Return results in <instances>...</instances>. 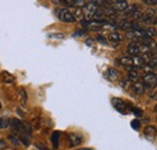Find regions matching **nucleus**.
Instances as JSON below:
<instances>
[{
	"instance_id": "423d86ee",
	"label": "nucleus",
	"mask_w": 157,
	"mask_h": 150,
	"mask_svg": "<svg viewBox=\"0 0 157 150\" xmlns=\"http://www.w3.org/2000/svg\"><path fill=\"white\" fill-rule=\"evenodd\" d=\"M155 16H156V11H155L153 9H149V10L143 14V18H142V19H143L145 23H153Z\"/></svg>"
},
{
	"instance_id": "c85d7f7f",
	"label": "nucleus",
	"mask_w": 157,
	"mask_h": 150,
	"mask_svg": "<svg viewBox=\"0 0 157 150\" xmlns=\"http://www.w3.org/2000/svg\"><path fill=\"white\" fill-rule=\"evenodd\" d=\"M131 109H132L133 113H134L135 115H138V117H140V115H142V113H143V112H142L140 109H139V108H134V107H132Z\"/></svg>"
},
{
	"instance_id": "20e7f679",
	"label": "nucleus",
	"mask_w": 157,
	"mask_h": 150,
	"mask_svg": "<svg viewBox=\"0 0 157 150\" xmlns=\"http://www.w3.org/2000/svg\"><path fill=\"white\" fill-rule=\"evenodd\" d=\"M143 81L145 83L146 87H155L157 85V74L155 73H145Z\"/></svg>"
},
{
	"instance_id": "aec40b11",
	"label": "nucleus",
	"mask_w": 157,
	"mask_h": 150,
	"mask_svg": "<svg viewBox=\"0 0 157 150\" xmlns=\"http://www.w3.org/2000/svg\"><path fill=\"white\" fill-rule=\"evenodd\" d=\"M51 141H52V144H53L55 148L58 146V141H59V132H58V131H55V132L52 133Z\"/></svg>"
},
{
	"instance_id": "1a4fd4ad",
	"label": "nucleus",
	"mask_w": 157,
	"mask_h": 150,
	"mask_svg": "<svg viewBox=\"0 0 157 150\" xmlns=\"http://www.w3.org/2000/svg\"><path fill=\"white\" fill-rule=\"evenodd\" d=\"M127 77L131 82H137L139 79V73L134 67L131 66V67H128V76Z\"/></svg>"
},
{
	"instance_id": "f257e3e1",
	"label": "nucleus",
	"mask_w": 157,
	"mask_h": 150,
	"mask_svg": "<svg viewBox=\"0 0 157 150\" xmlns=\"http://www.w3.org/2000/svg\"><path fill=\"white\" fill-rule=\"evenodd\" d=\"M9 125H11L13 130H17V131H21V132H23V133L30 135V131H31L30 127L27 124H24L23 121L18 120V119H11V120H9Z\"/></svg>"
},
{
	"instance_id": "9d476101",
	"label": "nucleus",
	"mask_w": 157,
	"mask_h": 150,
	"mask_svg": "<svg viewBox=\"0 0 157 150\" xmlns=\"http://www.w3.org/2000/svg\"><path fill=\"white\" fill-rule=\"evenodd\" d=\"M127 52H128L129 55H132V57H135V55H138L139 53H140V49H139L138 43H131L127 48Z\"/></svg>"
},
{
	"instance_id": "a18cd8bd",
	"label": "nucleus",
	"mask_w": 157,
	"mask_h": 150,
	"mask_svg": "<svg viewBox=\"0 0 157 150\" xmlns=\"http://www.w3.org/2000/svg\"><path fill=\"white\" fill-rule=\"evenodd\" d=\"M37 150H39V149H37Z\"/></svg>"
},
{
	"instance_id": "f3484780",
	"label": "nucleus",
	"mask_w": 157,
	"mask_h": 150,
	"mask_svg": "<svg viewBox=\"0 0 157 150\" xmlns=\"http://www.w3.org/2000/svg\"><path fill=\"white\" fill-rule=\"evenodd\" d=\"M144 32H145V37H148V39H152V37L157 36V30L153 28H148L144 30Z\"/></svg>"
},
{
	"instance_id": "0eeeda50",
	"label": "nucleus",
	"mask_w": 157,
	"mask_h": 150,
	"mask_svg": "<svg viewBox=\"0 0 157 150\" xmlns=\"http://www.w3.org/2000/svg\"><path fill=\"white\" fill-rule=\"evenodd\" d=\"M111 7H112L116 12H125L126 9L128 7V4H127L126 0H121V1H116V3H114Z\"/></svg>"
},
{
	"instance_id": "37998d69",
	"label": "nucleus",
	"mask_w": 157,
	"mask_h": 150,
	"mask_svg": "<svg viewBox=\"0 0 157 150\" xmlns=\"http://www.w3.org/2000/svg\"><path fill=\"white\" fill-rule=\"evenodd\" d=\"M0 108H1V103H0Z\"/></svg>"
},
{
	"instance_id": "b1692460",
	"label": "nucleus",
	"mask_w": 157,
	"mask_h": 150,
	"mask_svg": "<svg viewBox=\"0 0 157 150\" xmlns=\"http://www.w3.org/2000/svg\"><path fill=\"white\" fill-rule=\"evenodd\" d=\"M9 141H11V143L12 144H15V145H18L20 144V138L18 137H16V136H9Z\"/></svg>"
},
{
	"instance_id": "ddd939ff",
	"label": "nucleus",
	"mask_w": 157,
	"mask_h": 150,
	"mask_svg": "<svg viewBox=\"0 0 157 150\" xmlns=\"http://www.w3.org/2000/svg\"><path fill=\"white\" fill-rule=\"evenodd\" d=\"M107 77L110 81H116L118 78V71L115 70V69H109L108 72H107Z\"/></svg>"
},
{
	"instance_id": "a19ab883",
	"label": "nucleus",
	"mask_w": 157,
	"mask_h": 150,
	"mask_svg": "<svg viewBox=\"0 0 157 150\" xmlns=\"http://www.w3.org/2000/svg\"><path fill=\"white\" fill-rule=\"evenodd\" d=\"M81 150H90V149H81Z\"/></svg>"
},
{
	"instance_id": "2f4dec72",
	"label": "nucleus",
	"mask_w": 157,
	"mask_h": 150,
	"mask_svg": "<svg viewBox=\"0 0 157 150\" xmlns=\"http://www.w3.org/2000/svg\"><path fill=\"white\" fill-rule=\"evenodd\" d=\"M97 41H99V42H102V43H104V45H107V43H108V41H107L105 39H104L103 36H100V35L97 36Z\"/></svg>"
},
{
	"instance_id": "cd10ccee",
	"label": "nucleus",
	"mask_w": 157,
	"mask_h": 150,
	"mask_svg": "<svg viewBox=\"0 0 157 150\" xmlns=\"http://www.w3.org/2000/svg\"><path fill=\"white\" fill-rule=\"evenodd\" d=\"M20 142H22V144H24L26 146H28V145L30 144V142H29V138H28V137H24V136L20 137Z\"/></svg>"
},
{
	"instance_id": "c756f323",
	"label": "nucleus",
	"mask_w": 157,
	"mask_h": 150,
	"mask_svg": "<svg viewBox=\"0 0 157 150\" xmlns=\"http://www.w3.org/2000/svg\"><path fill=\"white\" fill-rule=\"evenodd\" d=\"M131 125H132V127L135 128V130H138L139 127H140V123H139L138 120H133V121L131 123Z\"/></svg>"
},
{
	"instance_id": "6e6552de",
	"label": "nucleus",
	"mask_w": 157,
	"mask_h": 150,
	"mask_svg": "<svg viewBox=\"0 0 157 150\" xmlns=\"http://www.w3.org/2000/svg\"><path fill=\"white\" fill-rule=\"evenodd\" d=\"M69 141H70V145L72 146H76V145L81 144L82 136L79 135V133H70V135H69Z\"/></svg>"
},
{
	"instance_id": "473e14b6",
	"label": "nucleus",
	"mask_w": 157,
	"mask_h": 150,
	"mask_svg": "<svg viewBox=\"0 0 157 150\" xmlns=\"http://www.w3.org/2000/svg\"><path fill=\"white\" fill-rule=\"evenodd\" d=\"M61 3L66 5V6H72L73 5V0H61Z\"/></svg>"
},
{
	"instance_id": "9b49d317",
	"label": "nucleus",
	"mask_w": 157,
	"mask_h": 150,
	"mask_svg": "<svg viewBox=\"0 0 157 150\" xmlns=\"http://www.w3.org/2000/svg\"><path fill=\"white\" fill-rule=\"evenodd\" d=\"M156 132H157V128L155 126H146L144 128V135L149 138H153L156 136Z\"/></svg>"
},
{
	"instance_id": "72a5a7b5",
	"label": "nucleus",
	"mask_w": 157,
	"mask_h": 150,
	"mask_svg": "<svg viewBox=\"0 0 157 150\" xmlns=\"http://www.w3.org/2000/svg\"><path fill=\"white\" fill-rule=\"evenodd\" d=\"M37 146H38V149H39V150H50L47 146H45L44 144H40V143H38V144H37Z\"/></svg>"
},
{
	"instance_id": "7c9ffc66",
	"label": "nucleus",
	"mask_w": 157,
	"mask_h": 150,
	"mask_svg": "<svg viewBox=\"0 0 157 150\" xmlns=\"http://www.w3.org/2000/svg\"><path fill=\"white\" fill-rule=\"evenodd\" d=\"M149 65H150L152 69H157V58H153V59L149 63Z\"/></svg>"
},
{
	"instance_id": "dca6fc26",
	"label": "nucleus",
	"mask_w": 157,
	"mask_h": 150,
	"mask_svg": "<svg viewBox=\"0 0 157 150\" xmlns=\"http://www.w3.org/2000/svg\"><path fill=\"white\" fill-rule=\"evenodd\" d=\"M1 77L5 81V83H13V81H15L13 76H12V74H10L7 71H3L1 72Z\"/></svg>"
},
{
	"instance_id": "7ed1b4c3",
	"label": "nucleus",
	"mask_w": 157,
	"mask_h": 150,
	"mask_svg": "<svg viewBox=\"0 0 157 150\" xmlns=\"http://www.w3.org/2000/svg\"><path fill=\"white\" fill-rule=\"evenodd\" d=\"M58 17L62 22H65V23H73L75 22V17L73 16V13L66 10V9H62V10H58Z\"/></svg>"
},
{
	"instance_id": "f704fd0d",
	"label": "nucleus",
	"mask_w": 157,
	"mask_h": 150,
	"mask_svg": "<svg viewBox=\"0 0 157 150\" xmlns=\"http://www.w3.org/2000/svg\"><path fill=\"white\" fill-rule=\"evenodd\" d=\"M143 1H144L145 4H148V5H156L155 0H143Z\"/></svg>"
},
{
	"instance_id": "6ab92c4d",
	"label": "nucleus",
	"mask_w": 157,
	"mask_h": 150,
	"mask_svg": "<svg viewBox=\"0 0 157 150\" xmlns=\"http://www.w3.org/2000/svg\"><path fill=\"white\" fill-rule=\"evenodd\" d=\"M109 40L111 41V42H120L121 40H122V37H121V35L118 34V32H111L110 35H109Z\"/></svg>"
},
{
	"instance_id": "79ce46f5",
	"label": "nucleus",
	"mask_w": 157,
	"mask_h": 150,
	"mask_svg": "<svg viewBox=\"0 0 157 150\" xmlns=\"http://www.w3.org/2000/svg\"><path fill=\"white\" fill-rule=\"evenodd\" d=\"M155 3H156V5H157V0H155Z\"/></svg>"
},
{
	"instance_id": "e433bc0d",
	"label": "nucleus",
	"mask_w": 157,
	"mask_h": 150,
	"mask_svg": "<svg viewBox=\"0 0 157 150\" xmlns=\"http://www.w3.org/2000/svg\"><path fill=\"white\" fill-rule=\"evenodd\" d=\"M86 43H87V45H92V43H93V41H92V40H87V42H86Z\"/></svg>"
},
{
	"instance_id": "412c9836",
	"label": "nucleus",
	"mask_w": 157,
	"mask_h": 150,
	"mask_svg": "<svg viewBox=\"0 0 157 150\" xmlns=\"http://www.w3.org/2000/svg\"><path fill=\"white\" fill-rule=\"evenodd\" d=\"M18 92H20V101H21L22 105H24L27 102V91L23 88H20Z\"/></svg>"
},
{
	"instance_id": "393cba45",
	"label": "nucleus",
	"mask_w": 157,
	"mask_h": 150,
	"mask_svg": "<svg viewBox=\"0 0 157 150\" xmlns=\"http://www.w3.org/2000/svg\"><path fill=\"white\" fill-rule=\"evenodd\" d=\"M73 5L75 7H82L85 6V0H73Z\"/></svg>"
},
{
	"instance_id": "58836bf2",
	"label": "nucleus",
	"mask_w": 157,
	"mask_h": 150,
	"mask_svg": "<svg viewBox=\"0 0 157 150\" xmlns=\"http://www.w3.org/2000/svg\"><path fill=\"white\" fill-rule=\"evenodd\" d=\"M153 23H156V24H157V16H155V19H153Z\"/></svg>"
},
{
	"instance_id": "4be33fe9",
	"label": "nucleus",
	"mask_w": 157,
	"mask_h": 150,
	"mask_svg": "<svg viewBox=\"0 0 157 150\" xmlns=\"http://www.w3.org/2000/svg\"><path fill=\"white\" fill-rule=\"evenodd\" d=\"M73 16L75 17V19H76V18H77V19H82V18H83V11H82V7H75Z\"/></svg>"
},
{
	"instance_id": "ea45409f",
	"label": "nucleus",
	"mask_w": 157,
	"mask_h": 150,
	"mask_svg": "<svg viewBox=\"0 0 157 150\" xmlns=\"http://www.w3.org/2000/svg\"><path fill=\"white\" fill-rule=\"evenodd\" d=\"M155 112H157V105L155 106Z\"/></svg>"
},
{
	"instance_id": "a211bd4d",
	"label": "nucleus",
	"mask_w": 157,
	"mask_h": 150,
	"mask_svg": "<svg viewBox=\"0 0 157 150\" xmlns=\"http://www.w3.org/2000/svg\"><path fill=\"white\" fill-rule=\"evenodd\" d=\"M143 12L142 11H139V10H135L134 12H132L131 14H129V17L132 18V19L133 21H139V19H142V18H143Z\"/></svg>"
},
{
	"instance_id": "2eb2a0df",
	"label": "nucleus",
	"mask_w": 157,
	"mask_h": 150,
	"mask_svg": "<svg viewBox=\"0 0 157 150\" xmlns=\"http://www.w3.org/2000/svg\"><path fill=\"white\" fill-rule=\"evenodd\" d=\"M132 60H133V66H134V67H143L144 61H143L142 57H139V55H135V57H132Z\"/></svg>"
},
{
	"instance_id": "a878e982",
	"label": "nucleus",
	"mask_w": 157,
	"mask_h": 150,
	"mask_svg": "<svg viewBox=\"0 0 157 150\" xmlns=\"http://www.w3.org/2000/svg\"><path fill=\"white\" fill-rule=\"evenodd\" d=\"M143 70H144L145 73H153V69L149 64H144L143 65Z\"/></svg>"
},
{
	"instance_id": "c9c22d12",
	"label": "nucleus",
	"mask_w": 157,
	"mask_h": 150,
	"mask_svg": "<svg viewBox=\"0 0 157 150\" xmlns=\"http://www.w3.org/2000/svg\"><path fill=\"white\" fill-rule=\"evenodd\" d=\"M4 146H5V142H4L3 139H0V149L4 148Z\"/></svg>"
},
{
	"instance_id": "5701e85b",
	"label": "nucleus",
	"mask_w": 157,
	"mask_h": 150,
	"mask_svg": "<svg viewBox=\"0 0 157 150\" xmlns=\"http://www.w3.org/2000/svg\"><path fill=\"white\" fill-rule=\"evenodd\" d=\"M93 17H96L97 19H99V21H103V18L105 17V13H104L103 9H99V7H98V10L96 11V13H94V16H93Z\"/></svg>"
},
{
	"instance_id": "c03bdc74",
	"label": "nucleus",
	"mask_w": 157,
	"mask_h": 150,
	"mask_svg": "<svg viewBox=\"0 0 157 150\" xmlns=\"http://www.w3.org/2000/svg\"><path fill=\"white\" fill-rule=\"evenodd\" d=\"M156 49H157V45H156Z\"/></svg>"
},
{
	"instance_id": "4468645a",
	"label": "nucleus",
	"mask_w": 157,
	"mask_h": 150,
	"mask_svg": "<svg viewBox=\"0 0 157 150\" xmlns=\"http://www.w3.org/2000/svg\"><path fill=\"white\" fill-rule=\"evenodd\" d=\"M118 61H120V64H121V65L127 66V67L133 66V60H132V57H122Z\"/></svg>"
},
{
	"instance_id": "f8f14e48",
	"label": "nucleus",
	"mask_w": 157,
	"mask_h": 150,
	"mask_svg": "<svg viewBox=\"0 0 157 150\" xmlns=\"http://www.w3.org/2000/svg\"><path fill=\"white\" fill-rule=\"evenodd\" d=\"M132 90H133L135 94H138V95H140V94L144 92V84L139 83V82H135V83L132 85Z\"/></svg>"
},
{
	"instance_id": "f03ea898",
	"label": "nucleus",
	"mask_w": 157,
	"mask_h": 150,
	"mask_svg": "<svg viewBox=\"0 0 157 150\" xmlns=\"http://www.w3.org/2000/svg\"><path fill=\"white\" fill-rule=\"evenodd\" d=\"M97 10H98V6L94 5L92 1L88 3V4H86L83 6V9H82V11H83V18H85L86 21H90L91 17L94 16V13H96Z\"/></svg>"
},
{
	"instance_id": "4c0bfd02",
	"label": "nucleus",
	"mask_w": 157,
	"mask_h": 150,
	"mask_svg": "<svg viewBox=\"0 0 157 150\" xmlns=\"http://www.w3.org/2000/svg\"><path fill=\"white\" fill-rule=\"evenodd\" d=\"M83 34V31H77L76 34H75V36H77V35H82Z\"/></svg>"
},
{
	"instance_id": "39448f33",
	"label": "nucleus",
	"mask_w": 157,
	"mask_h": 150,
	"mask_svg": "<svg viewBox=\"0 0 157 150\" xmlns=\"http://www.w3.org/2000/svg\"><path fill=\"white\" fill-rule=\"evenodd\" d=\"M112 105L120 112V113L126 114V112H127V105L123 101H122V100H120V99H112Z\"/></svg>"
},
{
	"instance_id": "bb28decb",
	"label": "nucleus",
	"mask_w": 157,
	"mask_h": 150,
	"mask_svg": "<svg viewBox=\"0 0 157 150\" xmlns=\"http://www.w3.org/2000/svg\"><path fill=\"white\" fill-rule=\"evenodd\" d=\"M9 126V120H5L3 118H0V128H5Z\"/></svg>"
}]
</instances>
